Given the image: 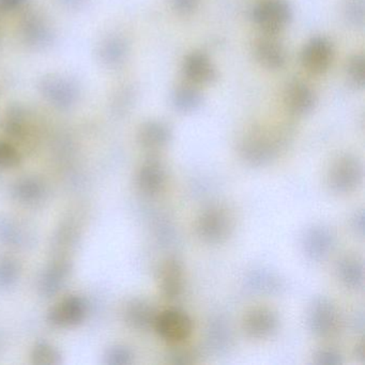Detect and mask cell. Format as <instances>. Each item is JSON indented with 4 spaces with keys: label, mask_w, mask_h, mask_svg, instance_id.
Listing matches in <instances>:
<instances>
[{
    "label": "cell",
    "mask_w": 365,
    "mask_h": 365,
    "mask_svg": "<svg viewBox=\"0 0 365 365\" xmlns=\"http://www.w3.org/2000/svg\"><path fill=\"white\" fill-rule=\"evenodd\" d=\"M283 144V138L279 134L254 129L241 138L239 155L249 165L262 168L272 163L279 157Z\"/></svg>",
    "instance_id": "obj_1"
},
{
    "label": "cell",
    "mask_w": 365,
    "mask_h": 365,
    "mask_svg": "<svg viewBox=\"0 0 365 365\" xmlns=\"http://www.w3.org/2000/svg\"><path fill=\"white\" fill-rule=\"evenodd\" d=\"M364 168L356 155L343 153L331 163L327 183L336 194H349L362 185Z\"/></svg>",
    "instance_id": "obj_2"
},
{
    "label": "cell",
    "mask_w": 365,
    "mask_h": 365,
    "mask_svg": "<svg viewBox=\"0 0 365 365\" xmlns=\"http://www.w3.org/2000/svg\"><path fill=\"white\" fill-rule=\"evenodd\" d=\"M232 230V215L227 209L220 205L207 207L196 220V235L200 240L209 245H219L227 240Z\"/></svg>",
    "instance_id": "obj_3"
},
{
    "label": "cell",
    "mask_w": 365,
    "mask_h": 365,
    "mask_svg": "<svg viewBox=\"0 0 365 365\" xmlns=\"http://www.w3.org/2000/svg\"><path fill=\"white\" fill-rule=\"evenodd\" d=\"M252 18L264 35L275 36L289 25L292 9L286 0H262L254 7Z\"/></svg>",
    "instance_id": "obj_4"
},
{
    "label": "cell",
    "mask_w": 365,
    "mask_h": 365,
    "mask_svg": "<svg viewBox=\"0 0 365 365\" xmlns=\"http://www.w3.org/2000/svg\"><path fill=\"white\" fill-rule=\"evenodd\" d=\"M307 326L318 337H330L339 330V313L327 297H316L307 309Z\"/></svg>",
    "instance_id": "obj_5"
},
{
    "label": "cell",
    "mask_w": 365,
    "mask_h": 365,
    "mask_svg": "<svg viewBox=\"0 0 365 365\" xmlns=\"http://www.w3.org/2000/svg\"><path fill=\"white\" fill-rule=\"evenodd\" d=\"M153 328L168 343L180 344L191 336L193 322L182 309H170L158 314Z\"/></svg>",
    "instance_id": "obj_6"
},
{
    "label": "cell",
    "mask_w": 365,
    "mask_h": 365,
    "mask_svg": "<svg viewBox=\"0 0 365 365\" xmlns=\"http://www.w3.org/2000/svg\"><path fill=\"white\" fill-rule=\"evenodd\" d=\"M40 88L43 97L57 108H69L78 98L76 83L59 74H50L42 78Z\"/></svg>",
    "instance_id": "obj_7"
},
{
    "label": "cell",
    "mask_w": 365,
    "mask_h": 365,
    "mask_svg": "<svg viewBox=\"0 0 365 365\" xmlns=\"http://www.w3.org/2000/svg\"><path fill=\"white\" fill-rule=\"evenodd\" d=\"M279 320L277 313L269 307H258L250 309L243 318V331L254 339H266L279 330Z\"/></svg>",
    "instance_id": "obj_8"
},
{
    "label": "cell",
    "mask_w": 365,
    "mask_h": 365,
    "mask_svg": "<svg viewBox=\"0 0 365 365\" xmlns=\"http://www.w3.org/2000/svg\"><path fill=\"white\" fill-rule=\"evenodd\" d=\"M334 56L332 43L324 37H315L307 42L302 51L303 67L312 74L328 71Z\"/></svg>",
    "instance_id": "obj_9"
},
{
    "label": "cell",
    "mask_w": 365,
    "mask_h": 365,
    "mask_svg": "<svg viewBox=\"0 0 365 365\" xmlns=\"http://www.w3.org/2000/svg\"><path fill=\"white\" fill-rule=\"evenodd\" d=\"M334 247V235L326 226L314 225L305 230L302 237V250L312 262L326 259Z\"/></svg>",
    "instance_id": "obj_10"
},
{
    "label": "cell",
    "mask_w": 365,
    "mask_h": 365,
    "mask_svg": "<svg viewBox=\"0 0 365 365\" xmlns=\"http://www.w3.org/2000/svg\"><path fill=\"white\" fill-rule=\"evenodd\" d=\"M284 98L289 112L297 116L309 114L316 106V96L313 89L298 80L292 81L287 85Z\"/></svg>",
    "instance_id": "obj_11"
},
{
    "label": "cell",
    "mask_w": 365,
    "mask_h": 365,
    "mask_svg": "<svg viewBox=\"0 0 365 365\" xmlns=\"http://www.w3.org/2000/svg\"><path fill=\"white\" fill-rule=\"evenodd\" d=\"M86 316V304L80 297L71 296L53 307L48 319L55 326L69 327L80 324Z\"/></svg>",
    "instance_id": "obj_12"
},
{
    "label": "cell",
    "mask_w": 365,
    "mask_h": 365,
    "mask_svg": "<svg viewBox=\"0 0 365 365\" xmlns=\"http://www.w3.org/2000/svg\"><path fill=\"white\" fill-rule=\"evenodd\" d=\"M160 288L168 300H175L182 294L185 288V271L180 260L176 257L166 259L160 273Z\"/></svg>",
    "instance_id": "obj_13"
},
{
    "label": "cell",
    "mask_w": 365,
    "mask_h": 365,
    "mask_svg": "<svg viewBox=\"0 0 365 365\" xmlns=\"http://www.w3.org/2000/svg\"><path fill=\"white\" fill-rule=\"evenodd\" d=\"M159 312L146 299L134 298L125 305V322L135 330L146 331L153 328Z\"/></svg>",
    "instance_id": "obj_14"
},
{
    "label": "cell",
    "mask_w": 365,
    "mask_h": 365,
    "mask_svg": "<svg viewBox=\"0 0 365 365\" xmlns=\"http://www.w3.org/2000/svg\"><path fill=\"white\" fill-rule=\"evenodd\" d=\"M255 57L258 63L268 70H279L285 66L287 55L283 44L275 36L266 35L255 44Z\"/></svg>",
    "instance_id": "obj_15"
},
{
    "label": "cell",
    "mask_w": 365,
    "mask_h": 365,
    "mask_svg": "<svg viewBox=\"0 0 365 365\" xmlns=\"http://www.w3.org/2000/svg\"><path fill=\"white\" fill-rule=\"evenodd\" d=\"M185 78L195 85L210 84L217 78V69L204 53L194 52L187 55L183 63Z\"/></svg>",
    "instance_id": "obj_16"
},
{
    "label": "cell",
    "mask_w": 365,
    "mask_h": 365,
    "mask_svg": "<svg viewBox=\"0 0 365 365\" xmlns=\"http://www.w3.org/2000/svg\"><path fill=\"white\" fill-rule=\"evenodd\" d=\"M335 271L339 281L345 287L360 290L364 286V264L362 258L358 255L349 254L343 256L337 262Z\"/></svg>",
    "instance_id": "obj_17"
},
{
    "label": "cell",
    "mask_w": 365,
    "mask_h": 365,
    "mask_svg": "<svg viewBox=\"0 0 365 365\" xmlns=\"http://www.w3.org/2000/svg\"><path fill=\"white\" fill-rule=\"evenodd\" d=\"M172 131L165 123L150 120L145 123L138 131V142L147 150H159L170 143Z\"/></svg>",
    "instance_id": "obj_18"
},
{
    "label": "cell",
    "mask_w": 365,
    "mask_h": 365,
    "mask_svg": "<svg viewBox=\"0 0 365 365\" xmlns=\"http://www.w3.org/2000/svg\"><path fill=\"white\" fill-rule=\"evenodd\" d=\"M245 285L252 292L262 294H281L285 287V284L279 275L264 268L250 271L245 277Z\"/></svg>",
    "instance_id": "obj_19"
},
{
    "label": "cell",
    "mask_w": 365,
    "mask_h": 365,
    "mask_svg": "<svg viewBox=\"0 0 365 365\" xmlns=\"http://www.w3.org/2000/svg\"><path fill=\"white\" fill-rule=\"evenodd\" d=\"M166 182V172L157 160L145 162L138 175V185L143 193L155 195L159 193Z\"/></svg>",
    "instance_id": "obj_20"
},
{
    "label": "cell",
    "mask_w": 365,
    "mask_h": 365,
    "mask_svg": "<svg viewBox=\"0 0 365 365\" xmlns=\"http://www.w3.org/2000/svg\"><path fill=\"white\" fill-rule=\"evenodd\" d=\"M22 35L29 46H44L50 43L52 34L48 23L37 14H29L22 24Z\"/></svg>",
    "instance_id": "obj_21"
},
{
    "label": "cell",
    "mask_w": 365,
    "mask_h": 365,
    "mask_svg": "<svg viewBox=\"0 0 365 365\" xmlns=\"http://www.w3.org/2000/svg\"><path fill=\"white\" fill-rule=\"evenodd\" d=\"M128 54L127 41L120 36H110L99 48V56L106 65L114 67L120 65Z\"/></svg>",
    "instance_id": "obj_22"
},
{
    "label": "cell",
    "mask_w": 365,
    "mask_h": 365,
    "mask_svg": "<svg viewBox=\"0 0 365 365\" xmlns=\"http://www.w3.org/2000/svg\"><path fill=\"white\" fill-rule=\"evenodd\" d=\"M172 102L178 112L193 113L202 106V96L195 87L181 85L173 93Z\"/></svg>",
    "instance_id": "obj_23"
},
{
    "label": "cell",
    "mask_w": 365,
    "mask_h": 365,
    "mask_svg": "<svg viewBox=\"0 0 365 365\" xmlns=\"http://www.w3.org/2000/svg\"><path fill=\"white\" fill-rule=\"evenodd\" d=\"M232 331L224 320L215 319L209 324L207 341L209 347L215 350L226 349L232 341Z\"/></svg>",
    "instance_id": "obj_24"
},
{
    "label": "cell",
    "mask_w": 365,
    "mask_h": 365,
    "mask_svg": "<svg viewBox=\"0 0 365 365\" xmlns=\"http://www.w3.org/2000/svg\"><path fill=\"white\" fill-rule=\"evenodd\" d=\"M43 194V187L39 181L33 178H25L19 181L14 187V195L24 202H37Z\"/></svg>",
    "instance_id": "obj_25"
},
{
    "label": "cell",
    "mask_w": 365,
    "mask_h": 365,
    "mask_svg": "<svg viewBox=\"0 0 365 365\" xmlns=\"http://www.w3.org/2000/svg\"><path fill=\"white\" fill-rule=\"evenodd\" d=\"M67 271V266L63 264H55L46 270L43 279H42V289H43L44 294L50 296V294H54L55 292H58L61 289V286L63 285V282L65 281Z\"/></svg>",
    "instance_id": "obj_26"
},
{
    "label": "cell",
    "mask_w": 365,
    "mask_h": 365,
    "mask_svg": "<svg viewBox=\"0 0 365 365\" xmlns=\"http://www.w3.org/2000/svg\"><path fill=\"white\" fill-rule=\"evenodd\" d=\"M347 76L350 84L358 89L364 88L365 59L362 54L354 55L348 61Z\"/></svg>",
    "instance_id": "obj_27"
},
{
    "label": "cell",
    "mask_w": 365,
    "mask_h": 365,
    "mask_svg": "<svg viewBox=\"0 0 365 365\" xmlns=\"http://www.w3.org/2000/svg\"><path fill=\"white\" fill-rule=\"evenodd\" d=\"M31 359L35 364L52 365L57 364L61 360L58 351L50 344L40 341L34 348Z\"/></svg>",
    "instance_id": "obj_28"
},
{
    "label": "cell",
    "mask_w": 365,
    "mask_h": 365,
    "mask_svg": "<svg viewBox=\"0 0 365 365\" xmlns=\"http://www.w3.org/2000/svg\"><path fill=\"white\" fill-rule=\"evenodd\" d=\"M25 128V112L21 106H12L5 120V129L8 133L19 136Z\"/></svg>",
    "instance_id": "obj_29"
},
{
    "label": "cell",
    "mask_w": 365,
    "mask_h": 365,
    "mask_svg": "<svg viewBox=\"0 0 365 365\" xmlns=\"http://www.w3.org/2000/svg\"><path fill=\"white\" fill-rule=\"evenodd\" d=\"M345 16L352 26L362 27L364 24V0H347Z\"/></svg>",
    "instance_id": "obj_30"
},
{
    "label": "cell",
    "mask_w": 365,
    "mask_h": 365,
    "mask_svg": "<svg viewBox=\"0 0 365 365\" xmlns=\"http://www.w3.org/2000/svg\"><path fill=\"white\" fill-rule=\"evenodd\" d=\"M313 362L318 365H341L344 363V356L337 350L324 348L314 354Z\"/></svg>",
    "instance_id": "obj_31"
},
{
    "label": "cell",
    "mask_w": 365,
    "mask_h": 365,
    "mask_svg": "<svg viewBox=\"0 0 365 365\" xmlns=\"http://www.w3.org/2000/svg\"><path fill=\"white\" fill-rule=\"evenodd\" d=\"M133 361V354L123 346H116L112 348L106 354V363L113 365L130 364Z\"/></svg>",
    "instance_id": "obj_32"
},
{
    "label": "cell",
    "mask_w": 365,
    "mask_h": 365,
    "mask_svg": "<svg viewBox=\"0 0 365 365\" xmlns=\"http://www.w3.org/2000/svg\"><path fill=\"white\" fill-rule=\"evenodd\" d=\"M20 162V155L12 145L0 142V168H14Z\"/></svg>",
    "instance_id": "obj_33"
},
{
    "label": "cell",
    "mask_w": 365,
    "mask_h": 365,
    "mask_svg": "<svg viewBox=\"0 0 365 365\" xmlns=\"http://www.w3.org/2000/svg\"><path fill=\"white\" fill-rule=\"evenodd\" d=\"M16 275H18V269L11 260L4 259L0 262V284L1 285H9L12 282L16 281Z\"/></svg>",
    "instance_id": "obj_34"
},
{
    "label": "cell",
    "mask_w": 365,
    "mask_h": 365,
    "mask_svg": "<svg viewBox=\"0 0 365 365\" xmlns=\"http://www.w3.org/2000/svg\"><path fill=\"white\" fill-rule=\"evenodd\" d=\"M170 4L179 14L189 16L197 10L200 0H170Z\"/></svg>",
    "instance_id": "obj_35"
},
{
    "label": "cell",
    "mask_w": 365,
    "mask_h": 365,
    "mask_svg": "<svg viewBox=\"0 0 365 365\" xmlns=\"http://www.w3.org/2000/svg\"><path fill=\"white\" fill-rule=\"evenodd\" d=\"M351 225L356 234L363 238L364 237V212H363V210H359L354 215Z\"/></svg>",
    "instance_id": "obj_36"
},
{
    "label": "cell",
    "mask_w": 365,
    "mask_h": 365,
    "mask_svg": "<svg viewBox=\"0 0 365 365\" xmlns=\"http://www.w3.org/2000/svg\"><path fill=\"white\" fill-rule=\"evenodd\" d=\"M172 360L170 362L174 364H189L193 363V356L189 351H177L172 354Z\"/></svg>",
    "instance_id": "obj_37"
},
{
    "label": "cell",
    "mask_w": 365,
    "mask_h": 365,
    "mask_svg": "<svg viewBox=\"0 0 365 365\" xmlns=\"http://www.w3.org/2000/svg\"><path fill=\"white\" fill-rule=\"evenodd\" d=\"M24 0H0V11H11L22 5Z\"/></svg>",
    "instance_id": "obj_38"
},
{
    "label": "cell",
    "mask_w": 365,
    "mask_h": 365,
    "mask_svg": "<svg viewBox=\"0 0 365 365\" xmlns=\"http://www.w3.org/2000/svg\"><path fill=\"white\" fill-rule=\"evenodd\" d=\"M354 354H356V360L361 361L362 363L365 362L364 341H361L360 343L356 346Z\"/></svg>",
    "instance_id": "obj_39"
},
{
    "label": "cell",
    "mask_w": 365,
    "mask_h": 365,
    "mask_svg": "<svg viewBox=\"0 0 365 365\" xmlns=\"http://www.w3.org/2000/svg\"><path fill=\"white\" fill-rule=\"evenodd\" d=\"M63 3L67 4L70 7H80L85 3V0H63Z\"/></svg>",
    "instance_id": "obj_40"
}]
</instances>
